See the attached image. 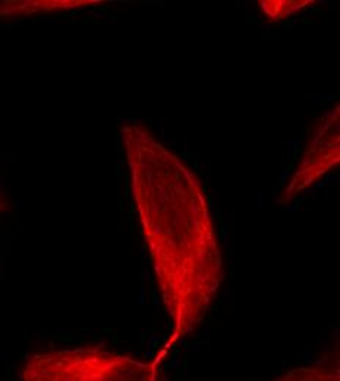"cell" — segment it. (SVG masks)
Returning a JSON list of instances; mask_svg holds the SVG:
<instances>
[{
  "mask_svg": "<svg viewBox=\"0 0 340 381\" xmlns=\"http://www.w3.org/2000/svg\"><path fill=\"white\" fill-rule=\"evenodd\" d=\"M290 169H292V166L286 167L284 170H282V173H280V176H279V185H283V183H284L286 177H287V176H289V173H290Z\"/></svg>",
  "mask_w": 340,
  "mask_h": 381,
  "instance_id": "277c9868",
  "label": "cell"
},
{
  "mask_svg": "<svg viewBox=\"0 0 340 381\" xmlns=\"http://www.w3.org/2000/svg\"><path fill=\"white\" fill-rule=\"evenodd\" d=\"M304 202V199H299V201H296V202H293V204H290V205H287L286 207V211H296L299 207H301V204Z\"/></svg>",
  "mask_w": 340,
  "mask_h": 381,
  "instance_id": "5b68a950",
  "label": "cell"
},
{
  "mask_svg": "<svg viewBox=\"0 0 340 381\" xmlns=\"http://www.w3.org/2000/svg\"><path fill=\"white\" fill-rule=\"evenodd\" d=\"M22 381H156L154 364L101 348H75L34 353Z\"/></svg>",
  "mask_w": 340,
  "mask_h": 381,
  "instance_id": "6da1fadb",
  "label": "cell"
},
{
  "mask_svg": "<svg viewBox=\"0 0 340 381\" xmlns=\"http://www.w3.org/2000/svg\"><path fill=\"white\" fill-rule=\"evenodd\" d=\"M331 180H339V176H334V174H330V176H327L325 177V180H324V183H328V182H331Z\"/></svg>",
  "mask_w": 340,
  "mask_h": 381,
  "instance_id": "8992f818",
  "label": "cell"
},
{
  "mask_svg": "<svg viewBox=\"0 0 340 381\" xmlns=\"http://www.w3.org/2000/svg\"><path fill=\"white\" fill-rule=\"evenodd\" d=\"M299 148V141L298 139H292V141H289V144H287V153H289V156H287V158H289V161L292 160V157L295 156V153H296V149Z\"/></svg>",
  "mask_w": 340,
  "mask_h": 381,
  "instance_id": "3957f363",
  "label": "cell"
},
{
  "mask_svg": "<svg viewBox=\"0 0 340 381\" xmlns=\"http://www.w3.org/2000/svg\"><path fill=\"white\" fill-rule=\"evenodd\" d=\"M324 185H325L324 182H318V183H315V185H314V190H317V189H321V188H324Z\"/></svg>",
  "mask_w": 340,
  "mask_h": 381,
  "instance_id": "52a82bcc",
  "label": "cell"
},
{
  "mask_svg": "<svg viewBox=\"0 0 340 381\" xmlns=\"http://www.w3.org/2000/svg\"><path fill=\"white\" fill-rule=\"evenodd\" d=\"M117 163H119V164H122V157H120V156L117 157Z\"/></svg>",
  "mask_w": 340,
  "mask_h": 381,
  "instance_id": "ba28073f",
  "label": "cell"
},
{
  "mask_svg": "<svg viewBox=\"0 0 340 381\" xmlns=\"http://www.w3.org/2000/svg\"><path fill=\"white\" fill-rule=\"evenodd\" d=\"M3 210V202H2V197H0V211Z\"/></svg>",
  "mask_w": 340,
  "mask_h": 381,
  "instance_id": "9c48e42d",
  "label": "cell"
},
{
  "mask_svg": "<svg viewBox=\"0 0 340 381\" xmlns=\"http://www.w3.org/2000/svg\"><path fill=\"white\" fill-rule=\"evenodd\" d=\"M274 381H340L339 365L334 361L307 365L290 369Z\"/></svg>",
  "mask_w": 340,
  "mask_h": 381,
  "instance_id": "7a4b0ae2",
  "label": "cell"
}]
</instances>
